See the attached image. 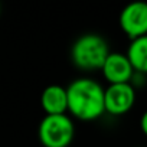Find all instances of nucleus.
<instances>
[{"mask_svg": "<svg viewBox=\"0 0 147 147\" xmlns=\"http://www.w3.org/2000/svg\"><path fill=\"white\" fill-rule=\"evenodd\" d=\"M74 136L75 127L68 114L45 115L38 128V137L43 147H68Z\"/></svg>", "mask_w": 147, "mask_h": 147, "instance_id": "7ed1b4c3", "label": "nucleus"}, {"mask_svg": "<svg viewBox=\"0 0 147 147\" xmlns=\"http://www.w3.org/2000/svg\"><path fill=\"white\" fill-rule=\"evenodd\" d=\"M40 107L46 115H61L68 113V91L62 85H48L40 94Z\"/></svg>", "mask_w": 147, "mask_h": 147, "instance_id": "0eeeda50", "label": "nucleus"}, {"mask_svg": "<svg viewBox=\"0 0 147 147\" xmlns=\"http://www.w3.org/2000/svg\"><path fill=\"white\" fill-rule=\"evenodd\" d=\"M110 53L108 42L98 33H84L71 46L72 63L84 72L101 71Z\"/></svg>", "mask_w": 147, "mask_h": 147, "instance_id": "f03ea898", "label": "nucleus"}, {"mask_svg": "<svg viewBox=\"0 0 147 147\" xmlns=\"http://www.w3.org/2000/svg\"><path fill=\"white\" fill-rule=\"evenodd\" d=\"M136 102V90L128 84H113L105 88V113L111 115L127 114Z\"/></svg>", "mask_w": 147, "mask_h": 147, "instance_id": "39448f33", "label": "nucleus"}, {"mask_svg": "<svg viewBox=\"0 0 147 147\" xmlns=\"http://www.w3.org/2000/svg\"><path fill=\"white\" fill-rule=\"evenodd\" d=\"M102 77L108 82V85L113 84H128L134 77V68L125 53L121 52H111L107 58L102 69Z\"/></svg>", "mask_w": 147, "mask_h": 147, "instance_id": "423d86ee", "label": "nucleus"}, {"mask_svg": "<svg viewBox=\"0 0 147 147\" xmlns=\"http://www.w3.org/2000/svg\"><path fill=\"white\" fill-rule=\"evenodd\" d=\"M68 113L80 121H94L105 114V88L92 78L81 77L68 87Z\"/></svg>", "mask_w": 147, "mask_h": 147, "instance_id": "f257e3e1", "label": "nucleus"}, {"mask_svg": "<svg viewBox=\"0 0 147 147\" xmlns=\"http://www.w3.org/2000/svg\"><path fill=\"white\" fill-rule=\"evenodd\" d=\"M123 33L130 39H138L147 35V2H131L120 13L118 18Z\"/></svg>", "mask_w": 147, "mask_h": 147, "instance_id": "20e7f679", "label": "nucleus"}, {"mask_svg": "<svg viewBox=\"0 0 147 147\" xmlns=\"http://www.w3.org/2000/svg\"><path fill=\"white\" fill-rule=\"evenodd\" d=\"M140 130H141V133L147 137V110L141 114V117H140Z\"/></svg>", "mask_w": 147, "mask_h": 147, "instance_id": "1a4fd4ad", "label": "nucleus"}, {"mask_svg": "<svg viewBox=\"0 0 147 147\" xmlns=\"http://www.w3.org/2000/svg\"><path fill=\"white\" fill-rule=\"evenodd\" d=\"M125 55L128 56L136 72L147 75V35L130 40Z\"/></svg>", "mask_w": 147, "mask_h": 147, "instance_id": "6e6552de", "label": "nucleus"}]
</instances>
